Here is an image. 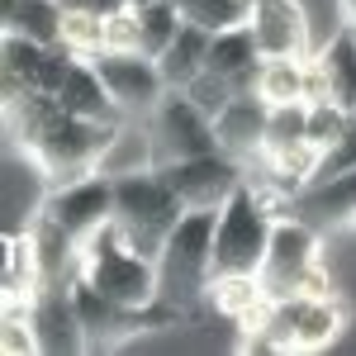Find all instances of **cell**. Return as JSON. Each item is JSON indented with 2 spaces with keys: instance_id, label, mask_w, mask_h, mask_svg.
<instances>
[{
  "instance_id": "cell-1",
  "label": "cell",
  "mask_w": 356,
  "mask_h": 356,
  "mask_svg": "<svg viewBox=\"0 0 356 356\" xmlns=\"http://www.w3.org/2000/svg\"><path fill=\"white\" fill-rule=\"evenodd\" d=\"M114 138H119V124H100V119H81V114L57 110L24 143V157L33 162L38 176H48V186H57V181H76L86 171H100Z\"/></svg>"
},
{
  "instance_id": "cell-2",
  "label": "cell",
  "mask_w": 356,
  "mask_h": 356,
  "mask_svg": "<svg viewBox=\"0 0 356 356\" xmlns=\"http://www.w3.org/2000/svg\"><path fill=\"white\" fill-rule=\"evenodd\" d=\"M81 275H90L105 295H114L119 304H152L162 295V271H157V257L138 252L129 243V233L119 228V219L100 223L95 233L81 238Z\"/></svg>"
},
{
  "instance_id": "cell-3",
  "label": "cell",
  "mask_w": 356,
  "mask_h": 356,
  "mask_svg": "<svg viewBox=\"0 0 356 356\" xmlns=\"http://www.w3.org/2000/svg\"><path fill=\"white\" fill-rule=\"evenodd\" d=\"M181 214H186V204L157 166H138V171L114 176V219H119V228L129 233V243L138 252L162 257L166 233Z\"/></svg>"
},
{
  "instance_id": "cell-4",
  "label": "cell",
  "mask_w": 356,
  "mask_h": 356,
  "mask_svg": "<svg viewBox=\"0 0 356 356\" xmlns=\"http://www.w3.org/2000/svg\"><path fill=\"white\" fill-rule=\"evenodd\" d=\"M214 228H219V209H186L181 219L171 223L157 257V271H162V300L186 304L200 300L209 290V275H214Z\"/></svg>"
},
{
  "instance_id": "cell-5",
  "label": "cell",
  "mask_w": 356,
  "mask_h": 356,
  "mask_svg": "<svg viewBox=\"0 0 356 356\" xmlns=\"http://www.w3.org/2000/svg\"><path fill=\"white\" fill-rule=\"evenodd\" d=\"M147 134H152V157L162 162H181V157H200V152H219V129L214 119L191 100V90L171 86L157 110L147 114Z\"/></svg>"
},
{
  "instance_id": "cell-6",
  "label": "cell",
  "mask_w": 356,
  "mask_h": 356,
  "mask_svg": "<svg viewBox=\"0 0 356 356\" xmlns=\"http://www.w3.org/2000/svg\"><path fill=\"white\" fill-rule=\"evenodd\" d=\"M171 191L181 195L186 209H219L228 195L247 181V162H238L233 152H200V157H181V162H162L157 166Z\"/></svg>"
},
{
  "instance_id": "cell-7",
  "label": "cell",
  "mask_w": 356,
  "mask_h": 356,
  "mask_svg": "<svg viewBox=\"0 0 356 356\" xmlns=\"http://www.w3.org/2000/svg\"><path fill=\"white\" fill-rule=\"evenodd\" d=\"M38 214L57 219L67 233H76V238L95 233L100 223L114 219V176L110 171H86L76 181H57L38 200Z\"/></svg>"
},
{
  "instance_id": "cell-8",
  "label": "cell",
  "mask_w": 356,
  "mask_h": 356,
  "mask_svg": "<svg viewBox=\"0 0 356 356\" xmlns=\"http://www.w3.org/2000/svg\"><path fill=\"white\" fill-rule=\"evenodd\" d=\"M95 67H100L110 95L119 100V110L129 114V119H147V114L157 110V100L171 90L162 67H157V57H147L143 48H129V53L105 48V53L95 57Z\"/></svg>"
},
{
  "instance_id": "cell-9",
  "label": "cell",
  "mask_w": 356,
  "mask_h": 356,
  "mask_svg": "<svg viewBox=\"0 0 356 356\" xmlns=\"http://www.w3.org/2000/svg\"><path fill=\"white\" fill-rule=\"evenodd\" d=\"M318 261V233L309 219H290L280 214L271 228V247H266V261H261V280L271 290V300H285L300 290V275Z\"/></svg>"
},
{
  "instance_id": "cell-10",
  "label": "cell",
  "mask_w": 356,
  "mask_h": 356,
  "mask_svg": "<svg viewBox=\"0 0 356 356\" xmlns=\"http://www.w3.org/2000/svg\"><path fill=\"white\" fill-rule=\"evenodd\" d=\"M33 332H38V352L43 356H76L86 352V328L72 285H43L33 295Z\"/></svg>"
},
{
  "instance_id": "cell-11",
  "label": "cell",
  "mask_w": 356,
  "mask_h": 356,
  "mask_svg": "<svg viewBox=\"0 0 356 356\" xmlns=\"http://www.w3.org/2000/svg\"><path fill=\"white\" fill-rule=\"evenodd\" d=\"M247 24L261 57H309V15L300 0H252Z\"/></svg>"
},
{
  "instance_id": "cell-12",
  "label": "cell",
  "mask_w": 356,
  "mask_h": 356,
  "mask_svg": "<svg viewBox=\"0 0 356 356\" xmlns=\"http://www.w3.org/2000/svg\"><path fill=\"white\" fill-rule=\"evenodd\" d=\"M266 119H271V105L257 95V90H243L233 95L219 114H214V129H219V147L233 152L238 162H257L261 157V143H266Z\"/></svg>"
},
{
  "instance_id": "cell-13",
  "label": "cell",
  "mask_w": 356,
  "mask_h": 356,
  "mask_svg": "<svg viewBox=\"0 0 356 356\" xmlns=\"http://www.w3.org/2000/svg\"><path fill=\"white\" fill-rule=\"evenodd\" d=\"M204 300L214 304L219 318H228V323H238V328L247 332V328H257V323L266 318L271 290H266L261 271H223V275H209Z\"/></svg>"
},
{
  "instance_id": "cell-14",
  "label": "cell",
  "mask_w": 356,
  "mask_h": 356,
  "mask_svg": "<svg viewBox=\"0 0 356 356\" xmlns=\"http://www.w3.org/2000/svg\"><path fill=\"white\" fill-rule=\"evenodd\" d=\"M57 100H62L67 114H81V119H100V124H124V119H129V114L119 110V100L110 95V86L100 76L95 57H76V62H72V72H67V81L57 90Z\"/></svg>"
},
{
  "instance_id": "cell-15",
  "label": "cell",
  "mask_w": 356,
  "mask_h": 356,
  "mask_svg": "<svg viewBox=\"0 0 356 356\" xmlns=\"http://www.w3.org/2000/svg\"><path fill=\"white\" fill-rule=\"evenodd\" d=\"M223 81H233L238 90H257V72H261V48H257V33L252 24H238V29H219L209 38V67Z\"/></svg>"
},
{
  "instance_id": "cell-16",
  "label": "cell",
  "mask_w": 356,
  "mask_h": 356,
  "mask_svg": "<svg viewBox=\"0 0 356 356\" xmlns=\"http://www.w3.org/2000/svg\"><path fill=\"white\" fill-rule=\"evenodd\" d=\"M43 290V261L29 228L5 233V275H0V300H33Z\"/></svg>"
},
{
  "instance_id": "cell-17",
  "label": "cell",
  "mask_w": 356,
  "mask_h": 356,
  "mask_svg": "<svg viewBox=\"0 0 356 356\" xmlns=\"http://www.w3.org/2000/svg\"><path fill=\"white\" fill-rule=\"evenodd\" d=\"M209 38H214L209 29L191 24V19L181 24V33H176V38L166 43V53L157 57V67H162L166 86H181V90H186V86H191L195 76L209 67Z\"/></svg>"
},
{
  "instance_id": "cell-18",
  "label": "cell",
  "mask_w": 356,
  "mask_h": 356,
  "mask_svg": "<svg viewBox=\"0 0 356 356\" xmlns=\"http://www.w3.org/2000/svg\"><path fill=\"white\" fill-rule=\"evenodd\" d=\"M62 19H67L62 0H0L5 33H24V38H38V43H62Z\"/></svg>"
},
{
  "instance_id": "cell-19",
  "label": "cell",
  "mask_w": 356,
  "mask_h": 356,
  "mask_svg": "<svg viewBox=\"0 0 356 356\" xmlns=\"http://www.w3.org/2000/svg\"><path fill=\"white\" fill-rule=\"evenodd\" d=\"M347 328V304L328 295V300H304L300 295V323H295V352H323L332 347Z\"/></svg>"
},
{
  "instance_id": "cell-20",
  "label": "cell",
  "mask_w": 356,
  "mask_h": 356,
  "mask_svg": "<svg viewBox=\"0 0 356 356\" xmlns=\"http://www.w3.org/2000/svg\"><path fill=\"white\" fill-rule=\"evenodd\" d=\"M314 57H318V62H323V72H328L332 100H337V105H347V110L356 114V29L337 24L328 33V43H323Z\"/></svg>"
},
{
  "instance_id": "cell-21",
  "label": "cell",
  "mask_w": 356,
  "mask_h": 356,
  "mask_svg": "<svg viewBox=\"0 0 356 356\" xmlns=\"http://www.w3.org/2000/svg\"><path fill=\"white\" fill-rule=\"evenodd\" d=\"M304 214H314V219H328V223H342V219H356V166L352 171H342V176H332V181H318V186H309V191L295 200Z\"/></svg>"
},
{
  "instance_id": "cell-22",
  "label": "cell",
  "mask_w": 356,
  "mask_h": 356,
  "mask_svg": "<svg viewBox=\"0 0 356 356\" xmlns=\"http://www.w3.org/2000/svg\"><path fill=\"white\" fill-rule=\"evenodd\" d=\"M304 62L309 57H261L257 95L266 105H295V100H304Z\"/></svg>"
},
{
  "instance_id": "cell-23",
  "label": "cell",
  "mask_w": 356,
  "mask_h": 356,
  "mask_svg": "<svg viewBox=\"0 0 356 356\" xmlns=\"http://www.w3.org/2000/svg\"><path fill=\"white\" fill-rule=\"evenodd\" d=\"M181 24H186V15H181V5H176V0H143V5H138L143 53H147V57H162L166 43L181 33Z\"/></svg>"
},
{
  "instance_id": "cell-24",
  "label": "cell",
  "mask_w": 356,
  "mask_h": 356,
  "mask_svg": "<svg viewBox=\"0 0 356 356\" xmlns=\"http://www.w3.org/2000/svg\"><path fill=\"white\" fill-rule=\"evenodd\" d=\"M0 352L5 356H33L38 352L33 300H5V309H0Z\"/></svg>"
},
{
  "instance_id": "cell-25",
  "label": "cell",
  "mask_w": 356,
  "mask_h": 356,
  "mask_svg": "<svg viewBox=\"0 0 356 356\" xmlns=\"http://www.w3.org/2000/svg\"><path fill=\"white\" fill-rule=\"evenodd\" d=\"M181 5V15L191 19V24L209 29V33H219V29H238L252 19V0H176Z\"/></svg>"
},
{
  "instance_id": "cell-26",
  "label": "cell",
  "mask_w": 356,
  "mask_h": 356,
  "mask_svg": "<svg viewBox=\"0 0 356 356\" xmlns=\"http://www.w3.org/2000/svg\"><path fill=\"white\" fill-rule=\"evenodd\" d=\"M62 43L76 57H100L105 53V19H100V15H86V10H67V19H62Z\"/></svg>"
},
{
  "instance_id": "cell-27",
  "label": "cell",
  "mask_w": 356,
  "mask_h": 356,
  "mask_svg": "<svg viewBox=\"0 0 356 356\" xmlns=\"http://www.w3.org/2000/svg\"><path fill=\"white\" fill-rule=\"evenodd\" d=\"M352 166H356V114H352V124H347V129L318 152V176H314V186H318V181H332V176H342V171H352Z\"/></svg>"
},
{
  "instance_id": "cell-28",
  "label": "cell",
  "mask_w": 356,
  "mask_h": 356,
  "mask_svg": "<svg viewBox=\"0 0 356 356\" xmlns=\"http://www.w3.org/2000/svg\"><path fill=\"white\" fill-rule=\"evenodd\" d=\"M347 124H352V110L337 105V100H318V105H309V143H314L318 152H323Z\"/></svg>"
},
{
  "instance_id": "cell-29",
  "label": "cell",
  "mask_w": 356,
  "mask_h": 356,
  "mask_svg": "<svg viewBox=\"0 0 356 356\" xmlns=\"http://www.w3.org/2000/svg\"><path fill=\"white\" fill-rule=\"evenodd\" d=\"M186 90H191V100H195V105H200L204 114H209V119H214V114H219L223 105L233 100V95H243V90H238L233 81H223V76H214V72H200V76H195Z\"/></svg>"
},
{
  "instance_id": "cell-30",
  "label": "cell",
  "mask_w": 356,
  "mask_h": 356,
  "mask_svg": "<svg viewBox=\"0 0 356 356\" xmlns=\"http://www.w3.org/2000/svg\"><path fill=\"white\" fill-rule=\"evenodd\" d=\"M105 48H114V53L143 48V33H138V5H129V10H119V15L105 19Z\"/></svg>"
},
{
  "instance_id": "cell-31",
  "label": "cell",
  "mask_w": 356,
  "mask_h": 356,
  "mask_svg": "<svg viewBox=\"0 0 356 356\" xmlns=\"http://www.w3.org/2000/svg\"><path fill=\"white\" fill-rule=\"evenodd\" d=\"M295 295H304V300H328V295H337V290H332V271L323 266V257L300 275V290H295Z\"/></svg>"
},
{
  "instance_id": "cell-32",
  "label": "cell",
  "mask_w": 356,
  "mask_h": 356,
  "mask_svg": "<svg viewBox=\"0 0 356 356\" xmlns=\"http://www.w3.org/2000/svg\"><path fill=\"white\" fill-rule=\"evenodd\" d=\"M318 100H332V81H328V72H323V62L309 57L304 62V105H318Z\"/></svg>"
},
{
  "instance_id": "cell-33",
  "label": "cell",
  "mask_w": 356,
  "mask_h": 356,
  "mask_svg": "<svg viewBox=\"0 0 356 356\" xmlns=\"http://www.w3.org/2000/svg\"><path fill=\"white\" fill-rule=\"evenodd\" d=\"M67 10H86V15H100V19H110L119 10H129L134 0H62Z\"/></svg>"
},
{
  "instance_id": "cell-34",
  "label": "cell",
  "mask_w": 356,
  "mask_h": 356,
  "mask_svg": "<svg viewBox=\"0 0 356 356\" xmlns=\"http://www.w3.org/2000/svg\"><path fill=\"white\" fill-rule=\"evenodd\" d=\"M337 19L347 29H356V0H337Z\"/></svg>"
},
{
  "instance_id": "cell-35",
  "label": "cell",
  "mask_w": 356,
  "mask_h": 356,
  "mask_svg": "<svg viewBox=\"0 0 356 356\" xmlns=\"http://www.w3.org/2000/svg\"><path fill=\"white\" fill-rule=\"evenodd\" d=\"M134 5H143V0H134Z\"/></svg>"
}]
</instances>
